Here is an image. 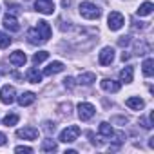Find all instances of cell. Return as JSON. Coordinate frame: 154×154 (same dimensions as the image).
I'll return each mask as SVG.
<instances>
[{
  "label": "cell",
  "mask_w": 154,
  "mask_h": 154,
  "mask_svg": "<svg viewBox=\"0 0 154 154\" xmlns=\"http://www.w3.org/2000/svg\"><path fill=\"white\" fill-rule=\"evenodd\" d=\"M63 85H65L67 89H72V87H74V80L71 78V76H67V78L63 80Z\"/></svg>",
  "instance_id": "1f68e13d"
},
{
  "label": "cell",
  "mask_w": 154,
  "mask_h": 154,
  "mask_svg": "<svg viewBox=\"0 0 154 154\" xmlns=\"http://www.w3.org/2000/svg\"><path fill=\"white\" fill-rule=\"evenodd\" d=\"M96 82V74L94 72H82L78 76V84L80 85H93Z\"/></svg>",
  "instance_id": "2e32d148"
},
{
  "label": "cell",
  "mask_w": 154,
  "mask_h": 154,
  "mask_svg": "<svg viewBox=\"0 0 154 154\" xmlns=\"http://www.w3.org/2000/svg\"><path fill=\"white\" fill-rule=\"evenodd\" d=\"M9 45H11V38H9V35H6V33L0 31V49H6V47H9Z\"/></svg>",
  "instance_id": "d4e9b609"
},
{
  "label": "cell",
  "mask_w": 154,
  "mask_h": 154,
  "mask_svg": "<svg viewBox=\"0 0 154 154\" xmlns=\"http://www.w3.org/2000/svg\"><path fill=\"white\" fill-rule=\"evenodd\" d=\"M27 82L29 84H40L42 82V72L36 69V67H31L27 71Z\"/></svg>",
  "instance_id": "e0dca14e"
},
{
  "label": "cell",
  "mask_w": 154,
  "mask_h": 154,
  "mask_svg": "<svg viewBox=\"0 0 154 154\" xmlns=\"http://www.w3.org/2000/svg\"><path fill=\"white\" fill-rule=\"evenodd\" d=\"M129 44H131V36H120V40H118V45L125 47V45H129Z\"/></svg>",
  "instance_id": "4dcf8cb0"
},
{
  "label": "cell",
  "mask_w": 154,
  "mask_h": 154,
  "mask_svg": "<svg viewBox=\"0 0 154 154\" xmlns=\"http://www.w3.org/2000/svg\"><path fill=\"white\" fill-rule=\"evenodd\" d=\"M80 15H82L84 18H87V20H96V18H100L102 11H100V8L94 6L93 2H82V4H80Z\"/></svg>",
  "instance_id": "6da1fadb"
},
{
  "label": "cell",
  "mask_w": 154,
  "mask_h": 154,
  "mask_svg": "<svg viewBox=\"0 0 154 154\" xmlns=\"http://www.w3.org/2000/svg\"><path fill=\"white\" fill-rule=\"evenodd\" d=\"M60 109H62V111H60V112H62V116H65V114L69 116V114H71V109H72V105L67 102V103H62V105H60Z\"/></svg>",
  "instance_id": "4316f807"
},
{
  "label": "cell",
  "mask_w": 154,
  "mask_h": 154,
  "mask_svg": "<svg viewBox=\"0 0 154 154\" xmlns=\"http://www.w3.org/2000/svg\"><path fill=\"white\" fill-rule=\"evenodd\" d=\"M17 136L22 138V140L33 141V140L38 138V129H35V127H24V129H18V131H17Z\"/></svg>",
  "instance_id": "52a82bcc"
},
{
  "label": "cell",
  "mask_w": 154,
  "mask_h": 154,
  "mask_svg": "<svg viewBox=\"0 0 154 154\" xmlns=\"http://www.w3.org/2000/svg\"><path fill=\"white\" fill-rule=\"evenodd\" d=\"M17 123H18V114H8L4 118V125H8V127H13Z\"/></svg>",
  "instance_id": "484cf974"
},
{
  "label": "cell",
  "mask_w": 154,
  "mask_h": 154,
  "mask_svg": "<svg viewBox=\"0 0 154 154\" xmlns=\"http://www.w3.org/2000/svg\"><path fill=\"white\" fill-rule=\"evenodd\" d=\"M36 31H38V35L42 36V40H44V42H47V40L51 38V26H49L45 20H40V22H38Z\"/></svg>",
  "instance_id": "30bf717a"
},
{
  "label": "cell",
  "mask_w": 154,
  "mask_h": 154,
  "mask_svg": "<svg viewBox=\"0 0 154 154\" xmlns=\"http://www.w3.org/2000/svg\"><path fill=\"white\" fill-rule=\"evenodd\" d=\"M152 9H154V6L150 4V2H143L140 8H138V17H149L150 13H152Z\"/></svg>",
  "instance_id": "44dd1931"
},
{
  "label": "cell",
  "mask_w": 154,
  "mask_h": 154,
  "mask_svg": "<svg viewBox=\"0 0 154 154\" xmlns=\"http://www.w3.org/2000/svg\"><path fill=\"white\" fill-rule=\"evenodd\" d=\"M132 74H134V69L129 65V67H125V69L120 71V80H122L123 84H131V82H132Z\"/></svg>",
  "instance_id": "d6986e66"
},
{
  "label": "cell",
  "mask_w": 154,
  "mask_h": 154,
  "mask_svg": "<svg viewBox=\"0 0 154 154\" xmlns=\"http://www.w3.org/2000/svg\"><path fill=\"white\" fill-rule=\"evenodd\" d=\"M98 131H100V134H102V136H105V138H112V134H114V131H112L111 123H107V122H102V123H100V127H98Z\"/></svg>",
  "instance_id": "7402d4cb"
},
{
  "label": "cell",
  "mask_w": 154,
  "mask_h": 154,
  "mask_svg": "<svg viewBox=\"0 0 154 154\" xmlns=\"http://www.w3.org/2000/svg\"><path fill=\"white\" fill-rule=\"evenodd\" d=\"M112 60H114V49L112 47H103L102 53H100V56H98V62L102 65H111Z\"/></svg>",
  "instance_id": "ba28073f"
},
{
  "label": "cell",
  "mask_w": 154,
  "mask_h": 154,
  "mask_svg": "<svg viewBox=\"0 0 154 154\" xmlns=\"http://www.w3.org/2000/svg\"><path fill=\"white\" fill-rule=\"evenodd\" d=\"M100 85H102V89H103V91H107V93H118V91H120V84H118V82H114V80H109V78L102 80V82H100Z\"/></svg>",
  "instance_id": "5bb4252c"
},
{
  "label": "cell",
  "mask_w": 154,
  "mask_h": 154,
  "mask_svg": "<svg viewBox=\"0 0 154 154\" xmlns=\"http://www.w3.org/2000/svg\"><path fill=\"white\" fill-rule=\"evenodd\" d=\"M27 42H29L31 45H40V44H44V40H42V36L38 35L36 29H29V31H27Z\"/></svg>",
  "instance_id": "ac0fdd59"
},
{
  "label": "cell",
  "mask_w": 154,
  "mask_h": 154,
  "mask_svg": "<svg viewBox=\"0 0 154 154\" xmlns=\"http://www.w3.org/2000/svg\"><path fill=\"white\" fill-rule=\"evenodd\" d=\"M6 6H8V8H11V11H13V13H18V9H20V8H18L17 4H13V2H9V0H8V2H6Z\"/></svg>",
  "instance_id": "d6a6232c"
},
{
  "label": "cell",
  "mask_w": 154,
  "mask_h": 154,
  "mask_svg": "<svg viewBox=\"0 0 154 154\" xmlns=\"http://www.w3.org/2000/svg\"><path fill=\"white\" fill-rule=\"evenodd\" d=\"M26 62H27V56H26V53H22V51H15V53L9 54V63H13V65H17V67L24 65Z\"/></svg>",
  "instance_id": "8fae6325"
},
{
  "label": "cell",
  "mask_w": 154,
  "mask_h": 154,
  "mask_svg": "<svg viewBox=\"0 0 154 154\" xmlns=\"http://www.w3.org/2000/svg\"><path fill=\"white\" fill-rule=\"evenodd\" d=\"M6 143H8V136H6L4 132H0V147L6 145Z\"/></svg>",
  "instance_id": "836d02e7"
},
{
  "label": "cell",
  "mask_w": 154,
  "mask_h": 154,
  "mask_svg": "<svg viewBox=\"0 0 154 154\" xmlns=\"http://www.w3.org/2000/svg\"><path fill=\"white\" fill-rule=\"evenodd\" d=\"M62 71H63V63H62V62H51V63L44 69V74H45V76H53V74L62 72Z\"/></svg>",
  "instance_id": "4fadbf2b"
},
{
  "label": "cell",
  "mask_w": 154,
  "mask_h": 154,
  "mask_svg": "<svg viewBox=\"0 0 154 154\" xmlns=\"http://www.w3.org/2000/svg\"><path fill=\"white\" fill-rule=\"evenodd\" d=\"M47 58H49V53H47V51H38V53L33 54V62H35V63H42V62L47 60Z\"/></svg>",
  "instance_id": "cb8c5ba5"
},
{
  "label": "cell",
  "mask_w": 154,
  "mask_h": 154,
  "mask_svg": "<svg viewBox=\"0 0 154 154\" xmlns=\"http://www.w3.org/2000/svg\"><path fill=\"white\" fill-rule=\"evenodd\" d=\"M54 129H56V125H54V123H51V122H45V123H44V131H45L47 134H53V132H54Z\"/></svg>",
  "instance_id": "83f0119b"
},
{
  "label": "cell",
  "mask_w": 154,
  "mask_h": 154,
  "mask_svg": "<svg viewBox=\"0 0 154 154\" xmlns=\"http://www.w3.org/2000/svg\"><path fill=\"white\" fill-rule=\"evenodd\" d=\"M15 98H17V91H15V87H13V85H4L2 91H0V102L6 103V105H9V103L15 102Z\"/></svg>",
  "instance_id": "5b68a950"
},
{
  "label": "cell",
  "mask_w": 154,
  "mask_h": 154,
  "mask_svg": "<svg viewBox=\"0 0 154 154\" xmlns=\"http://www.w3.org/2000/svg\"><path fill=\"white\" fill-rule=\"evenodd\" d=\"M129 58H131V54H129V53H127V51H125V53H123V54H122V60H123V62H125V60H129Z\"/></svg>",
  "instance_id": "d590c367"
},
{
  "label": "cell",
  "mask_w": 154,
  "mask_h": 154,
  "mask_svg": "<svg viewBox=\"0 0 154 154\" xmlns=\"http://www.w3.org/2000/svg\"><path fill=\"white\" fill-rule=\"evenodd\" d=\"M107 24H109V29H111V31H118V29L123 27L125 18H123L122 13H118V11H111V13H109V18H107Z\"/></svg>",
  "instance_id": "3957f363"
},
{
  "label": "cell",
  "mask_w": 154,
  "mask_h": 154,
  "mask_svg": "<svg viewBox=\"0 0 154 154\" xmlns=\"http://www.w3.org/2000/svg\"><path fill=\"white\" fill-rule=\"evenodd\" d=\"M9 71H8V67H6V63H0V74H8Z\"/></svg>",
  "instance_id": "e575fe53"
},
{
  "label": "cell",
  "mask_w": 154,
  "mask_h": 154,
  "mask_svg": "<svg viewBox=\"0 0 154 154\" xmlns=\"http://www.w3.org/2000/svg\"><path fill=\"white\" fill-rule=\"evenodd\" d=\"M42 150H44V152H54V150H58V145H56L54 140L47 138V140L42 141Z\"/></svg>",
  "instance_id": "603a6c76"
},
{
  "label": "cell",
  "mask_w": 154,
  "mask_h": 154,
  "mask_svg": "<svg viewBox=\"0 0 154 154\" xmlns=\"http://www.w3.org/2000/svg\"><path fill=\"white\" fill-rule=\"evenodd\" d=\"M35 100H36V94H35V93H31V91L22 93V94L18 96V103H20L22 107H27V105L35 103Z\"/></svg>",
  "instance_id": "9a60e30c"
},
{
  "label": "cell",
  "mask_w": 154,
  "mask_h": 154,
  "mask_svg": "<svg viewBox=\"0 0 154 154\" xmlns=\"http://www.w3.org/2000/svg\"><path fill=\"white\" fill-rule=\"evenodd\" d=\"M15 152H20V154H22V152L31 154V152H33V149H31V147H26V145H18V147L15 149Z\"/></svg>",
  "instance_id": "f1b7e54d"
},
{
  "label": "cell",
  "mask_w": 154,
  "mask_h": 154,
  "mask_svg": "<svg viewBox=\"0 0 154 154\" xmlns=\"http://www.w3.org/2000/svg\"><path fill=\"white\" fill-rule=\"evenodd\" d=\"M125 105H127L129 109H132V111H141V109L145 107V102H143L141 98H138V96H131V98L125 100Z\"/></svg>",
  "instance_id": "7c38bea8"
},
{
  "label": "cell",
  "mask_w": 154,
  "mask_h": 154,
  "mask_svg": "<svg viewBox=\"0 0 154 154\" xmlns=\"http://www.w3.org/2000/svg\"><path fill=\"white\" fill-rule=\"evenodd\" d=\"M111 122H112V123H120V125H125V123L129 122V118H125V116H116V118H112Z\"/></svg>",
  "instance_id": "f546056e"
},
{
  "label": "cell",
  "mask_w": 154,
  "mask_h": 154,
  "mask_svg": "<svg viewBox=\"0 0 154 154\" xmlns=\"http://www.w3.org/2000/svg\"><path fill=\"white\" fill-rule=\"evenodd\" d=\"M62 4H63V8H67L71 4V0H62Z\"/></svg>",
  "instance_id": "8d00e7d4"
},
{
  "label": "cell",
  "mask_w": 154,
  "mask_h": 154,
  "mask_svg": "<svg viewBox=\"0 0 154 154\" xmlns=\"http://www.w3.org/2000/svg\"><path fill=\"white\" fill-rule=\"evenodd\" d=\"M2 24H4V27H6V29H9L11 33H17V31H20V24H18V20H17V18H15L11 13H8V15L4 17Z\"/></svg>",
  "instance_id": "9c48e42d"
},
{
  "label": "cell",
  "mask_w": 154,
  "mask_h": 154,
  "mask_svg": "<svg viewBox=\"0 0 154 154\" xmlns=\"http://www.w3.org/2000/svg\"><path fill=\"white\" fill-rule=\"evenodd\" d=\"M94 112H96L94 105H91V103H87V102L78 103V116H80L82 122H89V120L94 116Z\"/></svg>",
  "instance_id": "277c9868"
},
{
  "label": "cell",
  "mask_w": 154,
  "mask_h": 154,
  "mask_svg": "<svg viewBox=\"0 0 154 154\" xmlns=\"http://www.w3.org/2000/svg\"><path fill=\"white\" fill-rule=\"evenodd\" d=\"M141 67H143V74L147 76V78H150V76L154 74V60L152 58H147Z\"/></svg>",
  "instance_id": "ffe728a7"
},
{
  "label": "cell",
  "mask_w": 154,
  "mask_h": 154,
  "mask_svg": "<svg viewBox=\"0 0 154 154\" xmlns=\"http://www.w3.org/2000/svg\"><path fill=\"white\" fill-rule=\"evenodd\" d=\"M78 136H80V127L78 125H69L67 129H63L60 132V141L72 143V141H76V138H78Z\"/></svg>",
  "instance_id": "7a4b0ae2"
},
{
  "label": "cell",
  "mask_w": 154,
  "mask_h": 154,
  "mask_svg": "<svg viewBox=\"0 0 154 154\" xmlns=\"http://www.w3.org/2000/svg\"><path fill=\"white\" fill-rule=\"evenodd\" d=\"M35 9L40 11V13H44V15H53L54 4H53V0H36Z\"/></svg>",
  "instance_id": "8992f818"
}]
</instances>
